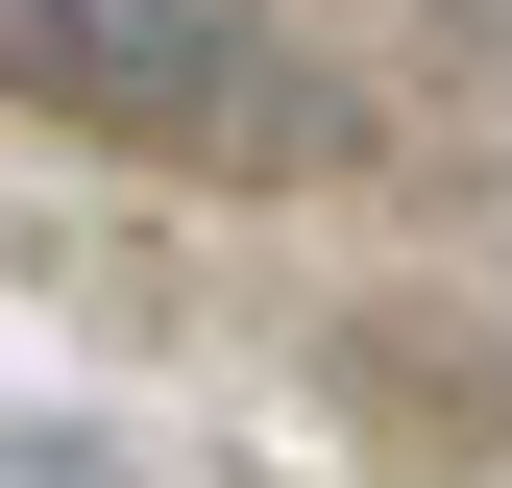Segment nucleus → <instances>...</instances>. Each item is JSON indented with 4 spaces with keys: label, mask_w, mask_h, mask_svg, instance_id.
<instances>
[{
    "label": "nucleus",
    "mask_w": 512,
    "mask_h": 488,
    "mask_svg": "<svg viewBox=\"0 0 512 488\" xmlns=\"http://www.w3.org/2000/svg\"><path fill=\"white\" fill-rule=\"evenodd\" d=\"M0 98L171 147V171H317V74L244 0H0Z\"/></svg>",
    "instance_id": "nucleus-1"
}]
</instances>
